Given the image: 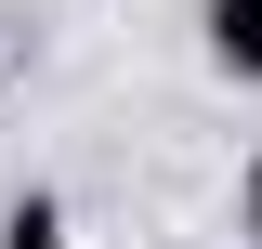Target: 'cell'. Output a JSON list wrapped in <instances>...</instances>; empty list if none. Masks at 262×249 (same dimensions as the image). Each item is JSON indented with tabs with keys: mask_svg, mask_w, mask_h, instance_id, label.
<instances>
[{
	"mask_svg": "<svg viewBox=\"0 0 262 249\" xmlns=\"http://www.w3.org/2000/svg\"><path fill=\"white\" fill-rule=\"evenodd\" d=\"M236 236L262 249V157H249V184H236Z\"/></svg>",
	"mask_w": 262,
	"mask_h": 249,
	"instance_id": "obj_3",
	"label": "cell"
},
{
	"mask_svg": "<svg viewBox=\"0 0 262 249\" xmlns=\"http://www.w3.org/2000/svg\"><path fill=\"white\" fill-rule=\"evenodd\" d=\"M196 27H210V66L223 79H262V0H210Z\"/></svg>",
	"mask_w": 262,
	"mask_h": 249,
	"instance_id": "obj_1",
	"label": "cell"
},
{
	"mask_svg": "<svg viewBox=\"0 0 262 249\" xmlns=\"http://www.w3.org/2000/svg\"><path fill=\"white\" fill-rule=\"evenodd\" d=\"M0 249H66V197H13V210H0Z\"/></svg>",
	"mask_w": 262,
	"mask_h": 249,
	"instance_id": "obj_2",
	"label": "cell"
}]
</instances>
